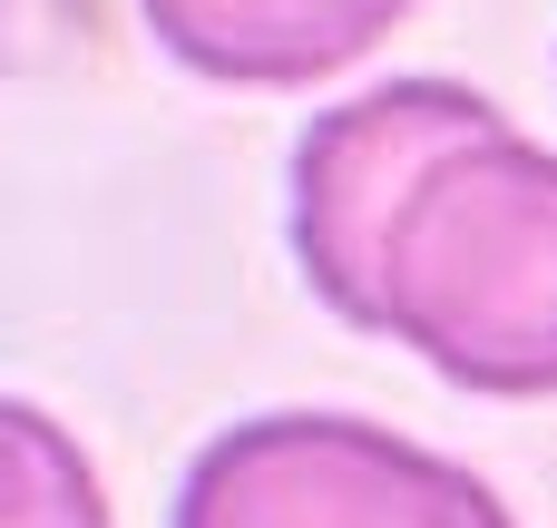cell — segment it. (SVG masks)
<instances>
[{"label":"cell","mask_w":557,"mask_h":528,"mask_svg":"<svg viewBox=\"0 0 557 528\" xmlns=\"http://www.w3.org/2000/svg\"><path fill=\"white\" fill-rule=\"evenodd\" d=\"M157 49L225 88H313L372 59L421 0H137Z\"/></svg>","instance_id":"3"},{"label":"cell","mask_w":557,"mask_h":528,"mask_svg":"<svg viewBox=\"0 0 557 528\" xmlns=\"http://www.w3.org/2000/svg\"><path fill=\"white\" fill-rule=\"evenodd\" d=\"M176 528H519L499 490L352 412H255L215 431L176 490Z\"/></svg>","instance_id":"2"},{"label":"cell","mask_w":557,"mask_h":528,"mask_svg":"<svg viewBox=\"0 0 557 528\" xmlns=\"http://www.w3.org/2000/svg\"><path fill=\"white\" fill-rule=\"evenodd\" d=\"M0 441H10V509H0V528H108L98 470L78 461V441L39 402H10Z\"/></svg>","instance_id":"4"},{"label":"cell","mask_w":557,"mask_h":528,"mask_svg":"<svg viewBox=\"0 0 557 528\" xmlns=\"http://www.w3.org/2000/svg\"><path fill=\"white\" fill-rule=\"evenodd\" d=\"M294 265L480 402L557 392V157L460 78H382L294 137Z\"/></svg>","instance_id":"1"}]
</instances>
